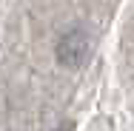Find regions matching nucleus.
Segmentation results:
<instances>
[{
  "instance_id": "obj_1",
  "label": "nucleus",
  "mask_w": 134,
  "mask_h": 131,
  "mask_svg": "<svg viewBox=\"0 0 134 131\" xmlns=\"http://www.w3.org/2000/svg\"><path fill=\"white\" fill-rule=\"evenodd\" d=\"M86 57H88V37H86V31L74 29L66 37H60V43H57V60L63 66H80V63H86Z\"/></svg>"
}]
</instances>
